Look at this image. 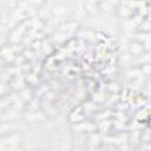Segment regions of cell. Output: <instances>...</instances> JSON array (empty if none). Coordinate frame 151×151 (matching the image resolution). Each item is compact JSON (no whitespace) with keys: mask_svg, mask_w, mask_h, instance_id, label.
Returning a JSON list of instances; mask_svg holds the SVG:
<instances>
[{"mask_svg":"<svg viewBox=\"0 0 151 151\" xmlns=\"http://www.w3.org/2000/svg\"><path fill=\"white\" fill-rule=\"evenodd\" d=\"M20 136L15 132H11V133H5L1 136V150H11L14 149L19 145L20 143Z\"/></svg>","mask_w":151,"mask_h":151,"instance_id":"obj_1","label":"cell"},{"mask_svg":"<svg viewBox=\"0 0 151 151\" xmlns=\"http://www.w3.org/2000/svg\"><path fill=\"white\" fill-rule=\"evenodd\" d=\"M127 47H129V52H130V54L133 55V57H139V55H142V54L146 51L144 44H143L142 41L137 40L136 38L132 39V40H130Z\"/></svg>","mask_w":151,"mask_h":151,"instance_id":"obj_2","label":"cell"},{"mask_svg":"<svg viewBox=\"0 0 151 151\" xmlns=\"http://www.w3.org/2000/svg\"><path fill=\"white\" fill-rule=\"evenodd\" d=\"M25 120L29 122V123H37V122H41L45 119V116L42 112H38V111H29L28 113L25 114Z\"/></svg>","mask_w":151,"mask_h":151,"instance_id":"obj_3","label":"cell"},{"mask_svg":"<svg viewBox=\"0 0 151 151\" xmlns=\"http://www.w3.org/2000/svg\"><path fill=\"white\" fill-rule=\"evenodd\" d=\"M84 7H85V11L88 12V13H97L99 9H100V2H94V1H86L84 2Z\"/></svg>","mask_w":151,"mask_h":151,"instance_id":"obj_4","label":"cell"},{"mask_svg":"<svg viewBox=\"0 0 151 151\" xmlns=\"http://www.w3.org/2000/svg\"><path fill=\"white\" fill-rule=\"evenodd\" d=\"M100 9H103V11H105V12H109V11L113 9V2H111V1L100 2Z\"/></svg>","mask_w":151,"mask_h":151,"instance_id":"obj_5","label":"cell"},{"mask_svg":"<svg viewBox=\"0 0 151 151\" xmlns=\"http://www.w3.org/2000/svg\"><path fill=\"white\" fill-rule=\"evenodd\" d=\"M143 74L146 77V76H151V64H144L142 67H140Z\"/></svg>","mask_w":151,"mask_h":151,"instance_id":"obj_6","label":"cell"},{"mask_svg":"<svg viewBox=\"0 0 151 151\" xmlns=\"http://www.w3.org/2000/svg\"><path fill=\"white\" fill-rule=\"evenodd\" d=\"M88 151H97V149H96V147H94V146H92V147H91V149H90V150H88Z\"/></svg>","mask_w":151,"mask_h":151,"instance_id":"obj_7","label":"cell"}]
</instances>
